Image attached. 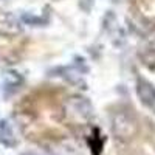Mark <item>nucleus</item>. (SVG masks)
<instances>
[{"instance_id":"obj_4","label":"nucleus","mask_w":155,"mask_h":155,"mask_svg":"<svg viewBox=\"0 0 155 155\" xmlns=\"http://www.w3.org/2000/svg\"><path fill=\"white\" fill-rule=\"evenodd\" d=\"M22 31L20 22L6 11H0V34L3 36H16Z\"/></svg>"},{"instance_id":"obj_2","label":"nucleus","mask_w":155,"mask_h":155,"mask_svg":"<svg viewBox=\"0 0 155 155\" xmlns=\"http://www.w3.org/2000/svg\"><path fill=\"white\" fill-rule=\"evenodd\" d=\"M112 129L118 138H132L137 132V124L130 115L126 112H118L112 118Z\"/></svg>"},{"instance_id":"obj_5","label":"nucleus","mask_w":155,"mask_h":155,"mask_svg":"<svg viewBox=\"0 0 155 155\" xmlns=\"http://www.w3.org/2000/svg\"><path fill=\"white\" fill-rule=\"evenodd\" d=\"M0 143L6 147H12L17 144V135L14 132V127L8 120L0 121Z\"/></svg>"},{"instance_id":"obj_6","label":"nucleus","mask_w":155,"mask_h":155,"mask_svg":"<svg viewBox=\"0 0 155 155\" xmlns=\"http://www.w3.org/2000/svg\"><path fill=\"white\" fill-rule=\"evenodd\" d=\"M22 76L20 73H17L16 70H6L3 73V84L6 87H12V88H16L22 84Z\"/></svg>"},{"instance_id":"obj_3","label":"nucleus","mask_w":155,"mask_h":155,"mask_svg":"<svg viewBox=\"0 0 155 155\" xmlns=\"http://www.w3.org/2000/svg\"><path fill=\"white\" fill-rule=\"evenodd\" d=\"M135 90H137V95H138L140 101L146 107L155 110V87L149 81L143 79V78H138Z\"/></svg>"},{"instance_id":"obj_7","label":"nucleus","mask_w":155,"mask_h":155,"mask_svg":"<svg viewBox=\"0 0 155 155\" xmlns=\"http://www.w3.org/2000/svg\"><path fill=\"white\" fill-rule=\"evenodd\" d=\"M23 155H34V153H23Z\"/></svg>"},{"instance_id":"obj_1","label":"nucleus","mask_w":155,"mask_h":155,"mask_svg":"<svg viewBox=\"0 0 155 155\" xmlns=\"http://www.w3.org/2000/svg\"><path fill=\"white\" fill-rule=\"evenodd\" d=\"M64 107H65V113L74 120H90L93 115V107L90 101L82 96H70Z\"/></svg>"}]
</instances>
